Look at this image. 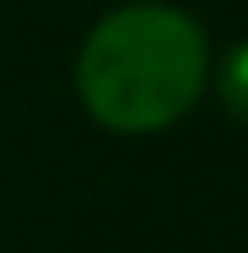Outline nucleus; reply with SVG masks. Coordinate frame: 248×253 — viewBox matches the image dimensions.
I'll return each instance as SVG.
<instances>
[{
	"mask_svg": "<svg viewBox=\"0 0 248 253\" xmlns=\"http://www.w3.org/2000/svg\"><path fill=\"white\" fill-rule=\"evenodd\" d=\"M210 81V38L184 5L130 0L108 11L76 54V97L113 135L178 124Z\"/></svg>",
	"mask_w": 248,
	"mask_h": 253,
	"instance_id": "nucleus-1",
	"label": "nucleus"
},
{
	"mask_svg": "<svg viewBox=\"0 0 248 253\" xmlns=\"http://www.w3.org/2000/svg\"><path fill=\"white\" fill-rule=\"evenodd\" d=\"M216 97L248 129V43H232L221 54V65H216Z\"/></svg>",
	"mask_w": 248,
	"mask_h": 253,
	"instance_id": "nucleus-2",
	"label": "nucleus"
}]
</instances>
